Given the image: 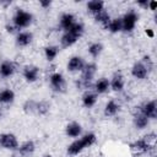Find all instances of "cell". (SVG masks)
<instances>
[{"instance_id":"29","label":"cell","mask_w":157,"mask_h":157,"mask_svg":"<svg viewBox=\"0 0 157 157\" xmlns=\"http://www.w3.org/2000/svg\"><path fill=\"white\" fill-rule=\"evenodd\" d=\"M23 110H25L27 114H33V113H36V110H37V102L33 101V99L26 101V103L23 104Z\"/></svg>"},{"instance_id":"18","label":"cell","mask_w":157,"mask_h":157,"mask_svg":"<svg viewBox=\"0 0 157 157\" xmlns=\"http://www.w3.org/2000/svg\"><path fill=\"white\" fill-rule=\"evenodd\" d=\"M87 10L96 15L98 12H101L102 10H104V2L103 1H98V0H92V1H88L87 2Z\"/></svg>"},{"instance_id":"8","label":"cell","mask_w":157,"mask_h":157,"mask_svg":"<svg viewBox=\"0 0 157 157\" xmlns=\"http://www.w3.org/2000/svg\"><path fill=\"white\" fill-rule=\"evenodd\" d=\"M36 150V145L33 141H25L23 144H21L17 148V152L21 155V157H28L31 156Z\"/></svg>"},{"instance_id":"26","label":"cell","mask_w":157,"mask_h":157,"mask_svg":"<svg viewBox=\"0 0 157 157\" xmlns=\"http://www.w3.org/2000/svg\"><path fill=\"white\" fill-rule=\"evenodd\" d=\"M58 53H59V48L55 47V45H49V47L44 48V55H45L47 60H49V61L54 60L56 58Z\"/></svg>"},{"instance_id":"21","label":"cell","mask_w":157,"mask_h":157,"mask_svg":"<svg viewBox=\"0 0 157 157\" xmlns=\"http://www.w3.org/2000/svg\"><path fill=\"white\" fill-rule=\"evenodd\" d=\"M118 110H119V104L115 102V101H109L107 104H105V107H104V115H107V117H113V115H115L117 113H118Z\"/></svg>"},{"instance_id":"20","label":"cell","mask_w":157,"mask_h":157,"mask_svg":"<svg viewBox=\"0 0 157 157\" xmlns=\"http://www.w3.org/2000/svg\"><path fill=\"white\" fill-rule=\"evenodd\" d=\"M97 102V94L96 93H92V92H86L82 97V104L86 107V108H91L96 104Z\"/></svg>"},{"instance_id":"13","label":"cell","mask_w":157,"mask_h":157,"mask_svg":"<svg viewBox=\"0 0 157 157\" xmlns=\"http://www.w3.org/2000/svg\"><path fill=\"white\" fill-rule=\"evenodd\" d=\"M13 72H15V65H13L12 61L6 60V61L1 63V65H0V75L2 77H10V76L13 75Z\"/></svg>"},{"instance_id":"30","label":"cell","mask_w":157,"mask_h":157,"mask_svg":"<svg viewBox=\"0 0 157 157\" xmlns=\"http://www.w3.org/2000/svg\"><path fill=\"white\" fill-rule=\"evenodd\" d=\"M69 32H71V33H74L76 37H81L82 36V33H83V25L82 23H78V22H75L69 29H67ZM66 32V31H65Z\"/></svg>"},{"instance_id":"15","label":"cell","mask_w":157,"mask_h":157,"mask_svg":"<svg viewBox=\"0 0 157 157\" xmlns=\"http://www.w3.org/2000/svg\"><path fill=\"white\" fill-rule=\"evenodd\" d=\"M32 38H33L32 33H29V32H21L16 37V43L20 47H26V45H28L32 42Z\"/></svg>"},{"instance_id":"25","label":"cell","mask_w":157,"mask_h":157,"mask_svg":"<svg viewBox=\"0 0 157 157\" xmlns=\"http://www.w3.org/2000/svg\"><path fill=\"white\" fill-rule=\"evenodd\" d=\"M94 20H96L97 22L102 23L104 27H107V25H108L109 21H110V16H109V13H108L105 10H102L101 12H98V13L94 15Z\"/></svg>"},{"instance_id":"12","label":"cell","mask_w":157,"mask_h":157,"mask_svg":"<svg viewBox=\"0 0 157 157\" xmlns=\"http://www.w3.org/2000/svg\"><path fill=\"white\" fill-rule=\"evenodd\" d=\"M85 148H86V146H85V144H83V141L81 139L80 140H75L72 144H70L67 146V153L71 155V156H76L80 152H82Z\"/></svg>"},{"instance_id":"35","label":"cell","mask_w":157,"mask_h":157,"mask_svg":"<svg viewBox=\"0 0 157 157\" xmlns=\"http://www.w3.org/2000/svg\"><path fill=\"white\" fill-rule=\"evenodd\" d=\"M137 4H139L140 6H142V7H146V9H147V6H148V2H147V1H139Z\"/></svg>"},{"instance_id":"14","label":"cell","mask_w":157,"mask_h":157,"mask_svg":"<svg viewBox=\"0 0 157 157\" xmlns=\"http://www.w3.org/2000/svg\"><path fill=\"white\" fill-rule=\"evenodd\" d=\"M65 132L67 136L70 137H77L81 135L82 132V128L78 123H70L66 125V129H65Z\"/></svg>"},{"instance_id":"24","label":"cell","mask_w":157,"mask_h":157,"mask_svg":"<svg viewBox=\"0 0 157 157\" xmlns=\"http://www.w3.org/2000/svg\"><path fill=\"white\" fill-rule=\"evenodd\" d=\"M105 28H107L108 31H110L112 33H117V32L121 31V29H123L121 18H114V20H110Z\"/></svg>"},{"instance_id":"2","label":"cell","mask_w":157,"mask_h":157,"mask_svg":"<svg viewBox=\"0 0 157 157\" xmlns=\"http://www.w3.org/2000/svg\"><path fill=\"white\" fill-rule=\"evenodd\" d=\"M0 147L6 150H17L18 148V141L17 137L13 134H0Z\"/></svg>"},{"instance_id":"27","label":"cell","mask_w":157,"mask_h":157,"mask_svg":"<svg viewBox=\"0 0 157 157\" xmlns=\"http://www.w3.org/2000/svg\"><path fill=\"white\" fill-rule=\"evenodd\" d=\"M103 50V45L101 43H93L88 47V53L92 58H97Z\"/></svg>"},{"instance_id":"7","label":"cell","mask_w":157,"mask_h":157,"mask_svg":"<svg viewBox=\"0 0 157 157\" xmlns=\"http://www.w3.org/2000/svg\"><path fill=\"white\" fill-rule=\"evenodd\" d=\"M156 146V145H155ZM151 147L153 146H150L145 139H140V140H136L134 141L132 144H130V148L135 152V153H144V152H148L151 150Z\"/></svg>"},{"instance_id":"3","label":"cell","mask_w":157,"mask_h":157,"mask_svg":"<svg viewBox=\"0 0 157 157\" xmlns=\"http://www.w3.org/2000/svg\"><path fill=\"white\" fill-rule=\"evenodd\" d=\"M139 20V16L136 12L134 11H129L124 15V17L121 18V25H123V29L126 32H131L135 28V25Z\"/></svg>"},{"instance_id":"6","label":"cell","mask_w":157,"mask_h":157,"mask_svg":"<svg viewBox=\"0 0 157 157\" xmlns=\"http://www.w3.org/2000/svg\"><path fill=\"white\" fill-rule=\"evenodd\" d=\"M140 113H142L145 117H147L148 119L152 118L155 119L157 117V107H156V102L155 101H151V102H147L145 103L142 107H140L139 109Z\"/></svg>"},{"instance_id":"5","label":"cell","mask_w":157,"mask_h":157,"mask_svg":"<svg viewBox=\"0 0 157 157\" xmlns=\"http://www.w3.org/2000/svg\"><path fill=\"white\" fill-rule=\"evenodd\" d=\"M39 76V67L36 65H27L23 69V77L27 82H34L38 80Z\"/></svg>"},{"instance_id":"4","label":"cell","mask_w":157,"mask_h":157,"mask_svg":"<svg viewBox=\"0 0 157 157\" xmlns=\"http://www.w3.org/2000/svg\"><path fill=\"white\" fill-rule=\"evenodd\" d=\"M49 81H50V86L54 91H56V92H64L65 91L66 82H65V78L61 74H59V72L52 74Z\"/></svg>"},{"instance_id":"19","label":"cell","mask_w":157,"mask_h":157,"mask_svg":"<svg viewBox=\"0 0 157 157\" xmlns=\"http://www.w3.org/2000/svg\"><path fill=\"white\" fill-rule=\"evenodd\" d=\"M13 99H15V93L12 90L5 88V90L0 91V103L7 104V103H11Z\"/></svg>"},{"instance_id":"34","label":"cell","mask_w":157,"mask_h":157,"mask_svg":"<svg viewBox=\"0 0 157 157\" xmlns=\"http://www.w3.org/2000/svg\"><path fill=\"white\" fill-rule=\"evenodd\" d=\"M156 6H157V2H156V1H150V2H148V7H150L151 10H156Z\"/></svg>"},{"instance_id":"10","label":"cell","mask_w":157,"mask_h":157,"mask_svg":"<svg viewBox=\"0 0 157 157\" xmlns=\"http://www.w3.org/2000/svg\"><path fill=\"white\" fill-rule=\"evenodd\" d=\"M109 87H112V90L117 91V92L123 91V88H124V77L120 72H115L113 75L112 81H109Z\"/></svg>"},{"instance_id":"36","label":"cell","mask_w":157,"mask_h":157,"mask_svg":"<svg viewBox=\"0 0 157 157\" xmlns=\"http://www.w3.org/2000/svg\"><path fill=\"white\" fill-rule=\"evenodd\" d=\"M44 157H52V156H50V155H45Z\"/></svg>"},{"instance_id":"28","label":"cell","mask_w":157,"mask_h":157,"mask_svg":"<svg viewBox=\"0 0 157 157\" xmlns=\"http://www.w3.org/2000/svg\"><path fill=\"white\" fill-rule=\"evenodd\" d=\"M49 103L47 102V101H39V102H37V110H36V113L37 114H39V115H44V114H47L48 112H49Z\"/></svg>"},{"instance_id":"31","label":"cell","mask_w":157,"mask_h":157,"mask_svg":"<svg viewBox=\"0 0 157 157\" xmlns=\"http://www.w3.org/2000/svg\"><path fill=\"white\" fill-rule=\"evenodd\" d=\"M81 140L83 141V144H85L86 147H90V146H92V145L96 142V135H94L93 132H88V134L83 135V136L81 137Z\"/></svg>"},{"instance_id":"23","label":"cell","mask_w":157,"mask_h":157,"mask_svg":"<svg viewBox=\"0 0 157 157\" xmlns=\"http://www.w3.org/2000/svg\"><path fill=\"white\" fill-rule=\"evenodd\" d=\"M134 124H135V126H136L137 129H144V128H146L147 124H148V118L145 117L142 113L139 112V113L134 117Z\"/></svg>"},{"instance_id":"1","label":"cell","mask_w":157,"mask_h":157,"mask_svg":"<svg viewBox=\"0 0 157 157\" xmlns=\"http://www.w3.org/2000/svg\"><path fill=\"white\" fill-rule=\"evenodd\" d=\"M12 21L17 28H23V27L29 26V23L32 22V15L22 9H18L13 15Z\"/></svg>"},{"instance_id":"22","label":"cell","mask_w":157,"mask_h":157,"mask_svg":"<svg viewBox=\"0 0 157 157\" xmlns=\"http://www.w3.org/2000/svg\"><path fill=\"white\" fill-rule=\"evenodd\" d=\"M108 88H109V81H108V78H105V77L99 78V80L94 83V90H96L97 93H105V92L108 91Z\"/></svg>"},{"instance_id":"9","label":"cell","mask_w":157,"mask_h":157,"mask_svg":"<svg viewBox=\"0 0 157 157\" xmlns=\"http://www.w3.org/2000/svg\"><path fill=\"white\" fill-rule=\"evenodd\" d=\"M83 66H85V63L81 56H72L67 63V70L71 72L81 71L83 69Z\"/></svg>"},{"instance_id":"11","label":"cell","mask_w":157,"mask_h":157,"mask_svg":"<svg viewBox=\"0 0 157 157\" xmlns=\"http://www.w3.org/2000/svg\"><path fill=\"white\" fill-rule=\"evenodd\" d=\"M131 74L135 78L144 80L147 76V69L142 63H136V64H134V66L131 69Z\"/></svg>"},{"instance_id":"37","label":"cell","mask_w":157,"mask_h":157,"mask_svg":"<svg viewBox=\"0 0 157 157\" xmlns=\"http://www.w3.org/2000/svg\"><path fill=\"white\" fill-rule=\"evenodd\" d=\"M0 118H1V109H0Z\"/></svg>"},{"instance_id":"38","label":"cell","mask_w":157,"mask_h":157,"mask_svg":"<svg viewBox=\"0 0 157 157\" xmlns=\"http://www.w3.org/2000/svg\"><path fill=\"white\" fill-rule=\"evenodd\" d=\"M132 157H137V156H132Z\"/></svg>"},{"instance_id":"16","label":"cell","mask_w":157,"mask_h":157,"mask_svg":"<svg viewBox=\"0 0 157 157\" xmlns=\"http://www.w3.org/2000/svg\"><path fill=\"white\" fill-rule=\"evenodd\" d=\"M77 39H78V37H76L74 33L66 31V32L63 34L60 42H61V45H63L64 48H67V47H71L74 43H76Z\"/></svg>"},{"instance_id":"17","label":"cell","mask_w":157,"mask_h":157,"mask_svg":"<svg viewBox=\"0 0 157 157\" xmlns=\"http://www.w3.org/2000/svg\"><path fill=\"white\" fill-rule=\"evenodd\" d=\"M74 23H75V17L72 13H64L60 17V27L65 31H67Z\"/></svg>"},{"instance_id":"33","label":"cell","mask_w":157,"mask_h":157,"mask_svg":"<svg viewBox=\"0 0 157 157\" xmlns=\"http://www.w3.org/2000/svg\"><path fill=\"white\" fill-rule=\"evenodd\" d=\"M145 33H146L147 37H150V38H153V37H155V32H153V29H151V28H146Z\"/></svg>"},{"instance_id":"32","label":"cell","mask_w":157,"mask_h":157,"mask_svg":"<svg viewBox=\"0 0 157 157\" xmlns=\"http://www.w3.org/2000/svg\"><path fill=\"white\" fill-rule=\"evenodd\" d=\"M39 5H40L43 9H47V7H49V6L52 5V1H50V0H42V1H39Z\"/></svg>"}]
</instances>
